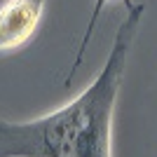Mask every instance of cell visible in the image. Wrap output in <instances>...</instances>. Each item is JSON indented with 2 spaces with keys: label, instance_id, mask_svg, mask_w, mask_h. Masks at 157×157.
Returning <instances> with one entry per match:
<instances>
[{
  "label": "cell",
  "instance_id": "cell-3",
  "mask_svg": "<svg viewBox=\"0 0 157 157\" xmlns=\"http://www.w3.org/2000/svg\"><path fill=\"white\" fill-rule=\"evenodd\" d=\"M105 2H108V0H94V12H92V17H89V24H87V28H85V35H82V40H80L78 52H75V61H73L71 71L66 73V78H63V87H71V82H73V75L78 73L80 63H82V59H85V52H87V47H89L92 33H94V28H96V24H98V12L103 10V5H105Z\"/></svg>",
  "mask_w": 157,
  "mask_h": 157
},
{
  "label": "cell",
  "instance_id": "cell-1",
  "mask_svg": "<svg viewBox=\"0 0 157 157\" xmlns=\"http://www.w3.org/2000/svg\"><path fill=\"white\" fill-rule=\"evenodd\" d=\"M110 54L92 85L68 105L31 122L0 120V157H110V124L127 56L145 5L124 0Z\"/></svg>",
  "mask_w": 157,
  "mask_h": 157
},
{
  "label": "cell",
  "instance_id": "cell-2",
  "mask_svg": "<svg viewBox=\"0 0 157 157\" xmlns=\"http://www.w3.org/2000/svg\"><path fill=\"white\" fill-rule=\"evenodd\" d=\"M45 0H10L0 10V49L26 45L42 14Z\"/></svg>",
  "mask_w": 157,
  "mask_h": 157
}]
</instances>
